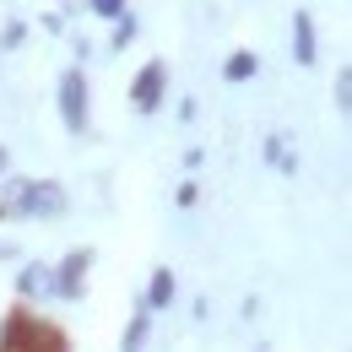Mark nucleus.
Segmentation results:
<instances>
[{
  "instance_id": "nucleus-10",
  "label": "nucleus",
  "mask_w": 352,
  "mask_h": 352,
  "mask_svg": "<svg viewBox=\"0 0 352 352\" xmlns=\"http://www.w3.org/2000/svg\"><path fill=\"white\" fill-rule=\"evenodd\" d=\"M16 287H22V293H44V287H49V276L38 271V265H28V271L16 276Z\"/></svg>"
},
{
  "instance_id": "nucleus-9",
  "label": "nucleus",
  "mask_w": 352,
  "mask_h": 352,
  "mask_svg": "<svg viewBox=\"0 0 352 352\" xmlns=\"http://www.w3.org/2000/svg\"><path fill=\"white\" fill-rule=\"evenodd\" d=\"M146 331H152V309H141L131 320V331H125V352H141L146 347Z\"/></svg>"
},
{
  "instance_id": "nucleus-2",
  "label": "nucleus",
  "mask_w": 352,
  "mask_h": 352,
  "mask_svg": "<svg viewBox=\"0 0 352 352\" xmlns=\"http://www.w3.org/2000/svg\"><path fill=\"white\" fill-rule=\"evenodd\" d=\"M60 120H65L71 135L87 131V76L82 71H65L60 76Z\"/></svg>"
},
{
  "instance_id": "nucleus-3",
  "label": "nucleus",
  "mask_w": 352,
  "mask_h": 352,
  "mask_svg": "<svg viewBox=\"0 0 352 352\" xmlns=\"http://www.w3.org/2000/svg\"><path fill=\"white\" fill-rule=\"evenodd\" d=\"M11 206L33 212V217H54V212L65 206V195H60V184H22V190H16L11 201H0V217H6Z\"/></svg>"
},
{
  "instance_id": "nucleus-7",
  "label": "nucleus",
  "mask_w": 352,
  "mask_h": 352,
  "mask_svg": "<svg viewBox=\"0 0 352 352\" xmlns=\"http://www.w3.org/2000/svg\"><path fill=\"white\" fill-rule=\"evenodd\" d=\"M222 76H228V82H250V76H255V54H250V49H239V54H228V65H222Z\"/></svg>"
},
{
  "instance_id": "nucleus-13",
  "label": "nucleus",
  "mask_w": 352,
  "mask_h": 352,
  "mask_svg": "<svg viewBox=\"0 0 352 352\" xmlns=\"http://www.w3.org/2000/svg\"><path fill=\"white\" fill-rule=\"evenodd\" d=\"M0 174H6V146H0Z\"/></svg>"
},
{
  "instance_id": "nucleus-4",
  "label": "nucleus",
  "mask_w": 352,
  "mask_h": 352,
  "mask_svg": "<svg viewBox=\"0 0 352 352\" xmlns=\"http://www.w3.org/2000/svg\"><path fill=\"white\" fill-rule=\"evenodd\" d=\"M163 87H168V65H163V60H146V65H141V76L131 82V103L141 109V114H152V109H157V98H163Z\"/></svg>"
},
{
  "instance_id": "nucleus-6",
  "label": "nucleus",
  "mask_w": 352,
  "mask_h": 352,
  "mask_svg": "<svg viewBox=\"0 0 352 352\" xmlns=\"http://www.w3.org/2000/svg\"><path fill=\"white\" fill-rule=\"evenodd\" d=\"M293 28H298V49H293V54H298V65H314V22H309V11L293 16Z\"/></svg>"
},
{
  "instance_id": "nucleus-5",
  "label": "nucleus",
  "mask_w": 352,
  "mask_h": 352,
  "mask_svg": "<svg viewBox=\"0 0 352 352\" xmlns=\"http://www.w3.org/2000/svg\"><path fill=\"white\" fill-rule=\"evenodd\" d=\"M87 261H92V250H76V255L60 261V276H54V293H60V298H76V293H82V282H87Z\"/></svg>"
},
{
  "instance_id": "nucleus-1",
  "label": "nucleus",
  "mask_w": 352,
  "mask_h": 352,
  "mask_svg": "<svg viewBox=\"0 0 352 352\" xmlns=\"http://www.w3.org/2000/svg\"><path fill=\"white\" fill-rule=\"evenodd\" d=\"M0 352H71V336L33 309H11L0 320Z\"/></svg>"
},
{
  "instance_id": "nucleus-11",
  "label": "nucleus",
  "mask_w": 352,
  "mask_h": 352,
  "mask_svg": "<svg viewBox=\"0 0 352 352\" xmlns=\"http://www.w3.org/2000/svg\"><path fill=\"white\" fill-rule=\"evenodd\" d=\"M347 103H352V71H342V76H336V109L347 114Z\"/></svg>"
},
{
  "instance_id": "nucleus-8",
  "label": "nucleus",
  "mask_w": 352,
  "mask_h": 352,
  "mask_svg": "<svg viewBox=\"0 0 352 352\" xmlns=\"http://www.w3.org/2000/svg\"><path fill=\"white\" fill-rule=\"evenodd\" d=\"M168 298H174V276H168V271H157V276H152V287H146V309H168Z\"/></svg>"
},
{
  "instance_id": "nucleus-12",
  "label": "nucleus",
  "mask_w": 352,
  "mask_h": 352,
  "mask_svg": "<svg viewBox=\"0 0 352 352\" xmlns=\"http://www.w3.org/2000/svg\"><path fill=\"white\" fill-rule=\"evenodd\" d=\"M87 6L98 11V16H114V22L125 16V0H87Z\"/></svg>"
}]
</instances>
